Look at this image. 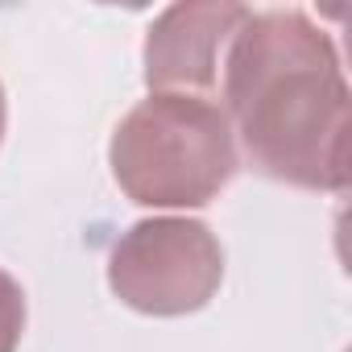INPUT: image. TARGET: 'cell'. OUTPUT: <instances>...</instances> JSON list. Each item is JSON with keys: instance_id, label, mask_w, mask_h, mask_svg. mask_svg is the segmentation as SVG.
Here are the masks:
<instances>
[{"instance_id": "6da1fadb", "label": "cell", "mask_w": 352, "mask_h": 352, "mask_svg": "<svg viewBox=\"0 0 352 352\" xmlns=\"http://www.w3.org/2000/svg\"><path fill=\"white\" fill-rule=\"evenodd\" d=\"M224 112L265 179L348 187V83L336 42L302 13H249L224 54Z\"/></svg>"}, {"instance_id": "7a4b0ae2", "label": "cell", "mask_w": 352, "mask_h": 352, "mask_svg": "<svg viewBox=\"0 0 352 352\" xmlns=\"http://www.w3.org/2000/svg\"><path fill=\"white\" fill-rule=\"evenodd\" d=\"M108 166L141 208H204L241 166L228 112L204 96L149 91L112 133Z\"/></svg>"}, {"instance_id": "3957f363", "label": "cell", "mask_w": 352, "mask_h": 352, "mask_svg": "<svg viewBox=\"0 0 352 352\" xmlns=\"http://www.w3.org/2000/svg\"><path fill=\"white\" fill-rule=\"evenodd\" d=\"M224 282V249L204 220L153 216L137 220L108 253L112 294L157 319L191 315L216 298Z\"/></svg>"}, {"instance_id": "277c9868", "label": "cell", "mask_w": 352, "mask_h": 352, "mask_svg": "<svg viewBox=\"0 0 352 352\" xmlns=\"http://www.w3.org/2000/svg\"><path fill=\"white\" fill-rule=\"evenodd\" d=\"M249 21L245 5H170L145 34V87L199 96L220 79L236 30Z\"/></svg>"}, {"instance_id": "5b68a950", "label": "cell", "mask_w": 352, "mask_h": 352, "mask_svg": "<svg viewBox=\"0 0 352 352\" xmlns=\"http://www.w3.org/2000/svg\"><path fill=\"white\" fill-rule=\"evenodd\" d=\"M21 336H25V290L9 270H0V352H17Z\"/></svg>"}, {"instance_id": "8992f818", "label": "cell", "mask_w": 352, "mask_h": 352, "mask_svg": "<svg viewBox=\"0 0 352 352\" xmlns=\"http://www.w3.org/2000/svg\"><path fill=\"white\" fill-rule=\"evenodd\" d=\"M5 120H9V108H5V87H0V141H5Z\"/></svg>"}]
</instances>
